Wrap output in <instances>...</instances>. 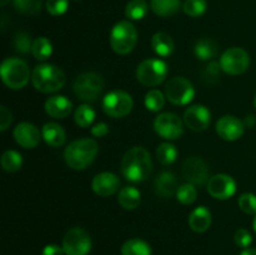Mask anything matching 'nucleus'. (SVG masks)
<instances>
[{"label": "nucleus", "mask_w": 256, "mask_h": 255, "mask_svg": "<svg viewBox=\"0 0 256 255\" xmlns=\"http://www.w3.org/2000/svg\"><path fill=\"white\" fill-rule=\"evenodd\" d=\"M74 119L75 122H76L80 128H89L95 120L94 109L90 108V105H80V106L75 110Z\"/></svg>", "instance_id": "obj_31"}, {"label": "nucleus", "mask_w": 256, "mask_h": 255, "mask_svg": "<svg viewBox=\"0 0 256 255\" xmlns=\"http://www.w3.org/2000/svg\"><path fill=\"white\" fill-rule=\"evenodd\" d=\"M9 2L10 0H0V5H2V6H5V5H6Z\"/></svg>", "instance_id": "obj_46"}, {"label": "nucleus", "mask_w": 256, "mask_h": 255, "mask_svg": "<svg viewBox=\"0 0 256 255\" xmlns=\"http://www.w3.org/2000/svg\"><path fill=\"white\" fill-rule=\"evenodd\" d=\"M149 5L146 0H130L125 8V15L130 20H140L146 15Z\"/></svg>", "instance_id": "obj_29"}, {"label": "nucleus", "mask_w": 256, "mask_h": 255, "mask_svg": "<svg viewBox=\"0 0 256 255\" xmlns=\"http://www.w3.org/2000/svg\"><path fill=\"white\" fill-rule=\"evenodd\" d=\"M156 158L162 164L169 165L176 160L178 158V150L170 142H162L158 146L156 149Z\"/></svg>", "instance_id": "obj_32"}, {"label": "nucleus", "mask_w": 256, "mask_h": 255, "mask_svg": "<svg viewBox=\"0 0 256 255\" xmlns=\"http://www.w3.org/2000/svg\"><path fill=\"white\" fill-rule=\"evenodd\" d=\"M195 55L200 60H210L218 54V45L214 40L202 38L198 40L194 48Z\"/></svg>", "instance_id": "obj_27"}, {"label": "nucleus", "mask_w": 256, "mask_h": 255, "mask_svg": "<svg viewBox=\"0 0 256 255\" xmlns=\"http://www.w3.org/2000/svg\"><path fill=\"white\" fill-rule=\"evenodd\" d=\"M42 135L46 144L52 148H59L64 145L65 139H66L65 130L62 129V125L56 124V122H46L42 126Z\"/></svg>", "instance_id": "obj_22"}, {"label": "nucleus", "mask_w": 256, "mask_h": 255, "mask_svg": "<svg viewBox=\"0 0 256 255\" xmlns=\"http://www.w3.org/2000/svg\"><path fill=\"white\" fill-rule=\"evenodd\" d=\"M255 105H256V95H255Z\"/></svg>", "instance_id": "obj_48"}, {"label": "nucleus", "mask_w": 256, "mask_h": 255, "mask_svg": "<svg viewBox=\"0 0 256 255\" xmlns=\"http://www.w3.org/2000/svg\"><path fill=\"white\" fill-rule=\"evenodd\" d=\"M234 240H235V244L240 248H244V249H248L250 246V244L252 242V236L246 229L244 228H240L235 232L234 235Z\"/></svg>", "instance_id": "obj_40"}, {"label": "nucleus", "mask_w": 256, "mask_h": 255, "mask_svg": "<svg viewBox=\"0 0 256 255\" xmlns=\"http://www.w3.org/2000/svg\"><path fill=\"white\" fill-rule=\"evenodd\" d=\"M62 254H65L62 246L60 248L59 245H55V244L46 245L42 252V255H62Z\"/></svg>", "instance_id": "obj_44"}, {"label": "nucleus", "mask_w": 256, "mask_h": 255, "mask_svg": "<svg viewBox=\"0 0 256 255\" xmlns=\"http://www.w3.org/2000/svg\"><path fill=\"white\" fill-rule=\"evenodd\" d=\"M32 54L34 55L35 59L42 60V62L49 59L50 55L52 54V45L50 40L45 36L36 38L32 42Z\"/></svg>", "instance_id": "obj_28"}, {"label": "nucleus", "mask_w": 256, "mask_h": 255, "mask_svg": "<svg viewBox=\"0 0 256 255\" xmlns=\"http://www.w3.org/2000/svg\"><path fill=\"white\" fill-rule=\"evenodd\" d=\"M122 255H152V246L142 239H130L122 244Z\"/></svg>", "instance_id": "obj_26"}, {"label": "nucleus", "mask_w": 256, "mask_h": 255, "mask_svg": "<svg viewBox=\"0 0 256 255\" xmlns=\"http://www.w3.org/2000/svg\"><path fill=\"white\" fill-rule=\"evenodd\" d=\"M42 136L39 129L30 122H20L14 129L15 142L25 149H32L36 146Z\"/></svg>", "instance_id": "obj_18"}, {"label": "nucleus", "mask_w": 256, "mask_h": 255, "mask_svg": "<svg viewBox=\"0 0 256 255\" xmlns=\"http://www.w3.org/2000/svg\"><path fill=\"white\" fill-rule=\"evenodd\" d=\"M152 48L159 56H170L174 52V42L172 36L164 32H159L152 36Z\"/></svg>", "instance_id": "obj_23"}, {"label": "nucleus", "mask_w": 256, "mask_h": 255, "mask_svg": "<svg viewBox=\"0 0 256 255\" xmlns=\"http://www.w3.org/2000/svg\"><path fill=\"white\" fill-rule=\"evenodd\" d=\"M220 69H222L220 64H218V62H212L206 68H205L204 72H202V79H204L206 82H210V84L216 82L218 78H219Z\"/></svg>", "instance_id": "obj_41"}, {"label": "nucleus", "mask_w": 256, "mask_h": 255, "mask_svg": "<svg viewBox=\"0 0 256 255\" xmlns=\"http://www.w3.org/2000/svg\"><path fill=\"white\" fill-rule=\"evenodd\" d=\"M165 98L166 96H164V94H162L160 90H150V92L145 95V106H146V109L150 110V112H160L165 105Z\"/></svg>", "instance_id": "obj_33"}, {"label": "nucleus", "mask_w": 256, "mask_h": 255, "mask_svg": "<svg viewBox=\"0 0 256 255\" xmlns=\"http://www.w3.org/2000/svg\"><path fill=\"white\" fill-rule=\"evenodd\" d=\"M195 89L192 82L182 76H175L165 86V96L175 105H186L194 99Z\"/></svg>", "instance_id": "obj_10"}, {"label": "nucleus", "mask_w": 256, "mask_h": 255, "mask_svg": "<svg viewBox=\"0 0 256 255\" xmlns=\"http://www.w3.org/2000/svg\"><path fill=\"white\" fill-rule=\"evenodd\" d=\"M132 105H134V102H132V95L122 90H114V92H108L102 99V110L105 114L112 118L126 116L132 110Z\"/></svg>", "instance_id": "obj_8"}, {"label": "nucleus", "mask_w": 256, "mask_h": 255, "mask_svg": "<svg viewBox=\"0 0 256 255\" xmlns=\"http://www.w3.org/2000/svg\"><path fill=\"white\" fill-rule=\"evenodd\" d=\"M68 8H69V0H46L48 12L54 16L62 15Z\"/></svg>", "instance_id": "obj_39"}, {"label": "nucleus", "mask_w": 256, "mask_h": 255, "mask_svg": "<svg viewBox=\"0 0 256 255\" xmlns=\"http://www.w3.org/2000/svg\"><path fill=\"white\" fill-rule=\"evenodd\" d=\"M212 225V212L206 206L195 208L189 215V226L195 232H204Z\"/></svg>", "instance_id": "obj_21"}, {"label": "nucleus", "mask_w": 256, "mask_h": 255, "mask_svg": "<svg viewBox=\"0 0 256 255\" xmlns=\"http://www.w3.org/2000/svg\"><path fill=\"white\" fill-rule=\"evenodd\" d=\"M22 158L15 150H6L2 155V168L8 172H15L22 168Z\"/></svg>", "instance_id": "obj_30"}, {"label": "nucleus", "mask_w": 256, "mask_h": 255, "mask_svg": "<svg viewBox=\"0 0 256 255\" xmlns=\"http://www.w3.org/2000/svg\"><path fill=\"white\" fill-rule=\"evenodd\" d=\"M240 255H256V249H244L242 252H240Z\"/></svg>", "instance_id": "obj_45"}, {"label": "nucleus", "mask_w": 256, "mask_h": 255, "mask_svg": "<svg viewBox=\"0 0 256 255\" xmlns=\"http://www.w3.org/2000/svg\"><path fill=\"white\" fill-rule=\"evenodd\" d=\"M66 82L64 72L52 64H40L32 72V82L42 92H55L62 89Z\"/></svg>", "instance_id": "obj_3"}, {"label": "nucleus", "mask_w": 256, "mask_h": 255, "mask_svg": "<svg viewBox=\"0 0 256 255\" xmlns=\"http://www.w3.org/2000/svg\"><path fill=\"white\" fill-rule=\"evenodd\" d=\"M154 129L162 138L175 140L180 138L184 132L182 122L174 112H162L154 120Z\"/></svg>", "instance_id": "obj_12"}, {"label": "nucleus", "mask_w": 256, "mask_h": 255, "mask_svg": "<svg viewBox=\"0 0 256 255\" xmlns=\"http://www.w3.org/2000/svg\"><path fill=\"white\" fill-rule=\"evenodd\" d=\"M76 2H78V0H76Z\"/></svg>", "instance_id": "obj_49"}, {"label": "nucleus", "mask_w": 256, "mask_h": 255, "mask_svg": "<svg viewBox=\"0 0 256 255\" xmlns=\"http://www.w3.org/2000/svg\"><path fill=\"white\" fill-rule=\"evenodd\" d=\"M236 192V182L232 176L226 174H216L208 182V192L212 198L219 200H226Z\"/></svg>", "instance_id": "obj_14"}, {"label": "nucleus", "mask_w": 256, "mask_h": 255, "mask_svg": "<svg viewBox=\"0 0 256 255\" xmlns=\"http://www.w3.org/2000/svg\"><path fill=\"white\" fill-rule=\"evenodd\" d=\"M155 190L162 198H170L178 192V180L172 172H162L155 180Z\"/></svg>", "instance_id": "obj_20"}, {"label": "nucleus", "mask_w": 256, "mask_h": 255, "mask_svg": "<svg viewBox=\"0 0 256 255\" xmlns=\"http://www.w3.org/2000/svg\"><path fill=\"white\" fill-rule=\"evenodd\" d=\"M184 179L192 185H204L209 182V168L199 156L188 158L182 166Z\"/></svg>", "instance_id": "obj_13"}, {"label": "nucleus", "mask_w": 256, "mask_h": 255, "mask_svg": "<svg viewBox=\"0 0 256 255\" xmlns=\"http://www.w3.org/2000/svg\"><path fill=\"white\" fill-rule=\"evenodd\" d=\"M150 6L158 16H172L180 9V0H152Z\"/></svg>", "instance_id": "obj_25"}, {"label": "nucleus", "mask_w": 256, "mask_h": 255, "mask_svg": "<svg viewBox=\"0 0 256 255\" xmlns=\"http://www.w3.org/2000/svg\"><path fill=\"white\" fill-rule=\"evenodd\" d=\"M252 226H254V230H255V232H256V215H255V218H254V222H252Z\"/></svg>", "instance_id": "obj_47"}, {"label": "nucleus", "mask_w": 256, "mask_h": 255, "mask_svg": "<svg viewBox=\"0 0 256 255\" xmlns=\"http://www.w3.org/2000/svg\"><path fill=\"white\" fill-rule=\"evenodd\" d=\"M152 162L149 152L142 146H134L125 152L122 160V172L129 182H144L152 172Z\"/></svg>", "instance_id": "obj_1"}, {"label": "nucleus", "mask_w": 256, "mask_h": 255, "mask_svg": "<svg viewBox=\"0 0 256 255\" xmlns=\"http://www.w3.org/2000/svg\"><path fill=\"white\" fill-rule=\"evenodd\" d=\"M120 186V180L118 175L112 174V172H99L94 176L92 182V188L94 192L99 196L106 198L110 195L115 194Z\"/></svg>", "instance_id": "obj_17"}, {"label": "nucleus", "mask_w": 256, "mask_h": 255, "mask_svg": "<svg viewBox=\"0 0 256 255\" xmlns=\"http://www.w3.org/2000/svg\"><path fill=\"white\" fill-rule=\"evenodd\" d=\"M212 120L209 109L204 105H192L184 112L185 125L192 132H204L208 129Z\"/></svg>", "instance_id": "obj_15"}, {"label": "nucleus", "mask_w": 256, "mask_h": 255, "mask_svg": "<svg viewBox=\"0 0 256 255\" xmlns=\"http://www.w3.org/2000/svg\"><path fill=\"white\" fill-rule=\"evenodd\" d=\"M2 80L8 88L12 90L22 89L28 84L30 72L28 64L19 58H8L0 68Z\"/></svg>", "instance_id": "obj_4"}, {"label": "nucleus", "mask_w": 256, "mask_h": 255, "mask_svg": "<svg viewBox=\"0 0 256 255\" xmlns=\"http://www.w3.org/2000/svg\"><path fill=\"white\" fill-rule=\"evenodd\" d=\"M168 75L166 62L160 59H148L140 62L136 70V78L145 86H156L165 80Z\"/></svg>", "instance_id": "obj_7"}, {"label": "nucleus", "mask_w": 256, "mask_h": 255, "mask_svg": "<svg viewBox=\"0 0 256 255\" xmlns=\"http://www.w3.org/2000/svg\"><path fill=\"white\" fill-rule=\"evenodd\" d=\"M99 146L94 139L82 138L74 140L68 145L64 152L66 164L74 170H84L92 164L96 158Z\"/></svg>", "instance_id": "obj_2"}, {"label": "nucleus", "mask_w": 256, "mask_h": 255, "mask_svg": "<svg viewBox=\"0 0 256 255\" xmlns=\"http://www.w3.org/2000/svg\"><path fill=\"white\" fill-rule=\"evenodd\" d=\"M12 112L8 110L6 106L2 105V106L0 108V130H2V132H5V130L8 129V126L12 124Z\"/></svg>", "instance_id": "obj_42"}, {"label": "nucleus", "mask_w": 256, "mask_h": 255, "mask_svg": "<svg viewBox=\"0 0 256 255\" xmlns=\"http://www.w3.org/2000/svg\"><path fill=\"white\" fill-rule=\"evenodd\" d=\"M245 124L232 115H225L216 122V132L220 138L228 142H234L244 134Z\"/></svg>", "instance_id": "obj_16"}, {"label": "nucleus", "mask_w": 256, "mask_h": 255, "mask_svg": "<svg viewBox=\"0 0 256 255\" xmlns=\"http://www.w3.org/2000/svg\"><path fill=\"white\" fill-rule=\"evenodd\" d=\"M16 12L24 15H35L42 10V0H14Z\"/></svg>", "instance_id": "obj_34"}, {"label": "nucleus", "mask_w": 256, "mask_h": 255, "mask_svg": "<svg viewBox=\"0 0 256 255\" xmlns=\"http://www.w3.org/2000/svg\"><path fill=\"white\" fill-rule=\"evenodd\" d=\"M250 65L249 54L242 48H230L222 52L220 58V66L229 75H240L248 70Z\"/></svg>", "instance_id": "obj_9"}, {"label": "nucleus", "mask_w": 256, "mask_h": 255, "mask_svg": "<svg viewBox=\"0 0 256 255\" xmlns=\"http://www.w3.org/2000/svg\"><path fill=\"white\" fill-rule=\"evenodd\" d=\"M198 198V190L195 188V185L186 182V184H182V186L178 188L176 192V199L178 202H182L184 205H190L196 200Z\"/></svg>", "instance_id": "obj_35"}, {"label": "nucleus", "mask_w": 256, "mask_h": 255, "mask_svg": "<svg viewBox=\"0 0 256 255\" xmlns=\"http://www.w3.org/2000/svg\"><path fill=\"white\" fill-rule=\"evenodd\" d=\"M238 204H239L240 210L244 212L245 214H256V195L252 192H244L242 195H240Z\"/></svg>", "instance_id": "obj_38"}, {"label": "nucleus", "mask_w": 256, "mask_h": 255, "mask_svg": "<svg viewBox=\"0 0 256 255\" xmlns=\"http://www.w3.org/2000/svg\"><path fill=\"white\" fill-rule=\"evenodd\" d=\"M118 202L125 210H134L142 202V194L134 186H125L120 190Z\"/></svg>", "instance_id": "obj_24"}, {"label": "nucleus", "mask_w": 256, "mask_h": 255, "mask_svg": "<svg viewBox=\"0 0 256 255\" xmlns=\"http://www.w3.org/2000/svg\"><path fill=\"white\" fill-rule=\"evenodd\" d=\"M72 102L62 95H55L45 102V112L55 119H64L72 112Z\"/></svg>", "instance_id": "obj_19"}, {"label": "nucleus", "mask_w": 256, "mask_h": 255, "mask_svg": "<svg viewBox=\"0 0 256 255\" xmlns=\"http://www.w3.org/2000/svg\"><path fill=\"white\" fill-rule=\"evenodd\" d=\"M105 82L96 72H82L75 79L72 89L75 95L84 102H95L102 92Z\"/></svg>", "instance_id": "obj_6"}, {"label": "nucleus", "mask_w": 256, "mask_h": 255, "mask_svg": "<svg viewBox=\"0 0 256 255\" xmlns=\"http://www.w3.org/2000/svg\"><path fill=\"white\" fill-rule=\"evenodd\" d=\"M62 249L66 255H88L92 250V238L82 228H72L62 239Z\"/></svg>", "instance_id": "obj_11"}, {"label": "nucleus", "mask_w": 256, "mask_h": 255, "mask_svg": "<svg viewBox=\"0 0 256 255\" xmlns=\"http://www.w3.org/2000/svg\"><path fill=\"white\" fill-rule=\"evenodd\" d=\"M206 0H186L182 5V10L192 18H199L206 12Z\"/></svg>", "instance_id": "obj_36"}, {"label": "nucleus", "mask_w": 256, "mask_h": 255, "mask_svg": "<svg viewBox=\"0 0 256 255\" xmlns=\"http://www.w3.org/2000/svg\"><path fill=\"white\" fill-rule=\"evenodd\" d=\"M32 38L26 32H18L14 36V48L20 54H28L32 49Z\"/></svg>", "instance_id": "obj_37"}, {"label": "nucleus", "mask_w": 256, "mask_h": 255, "mask_svg": "<svg viewBox=\"0 0 256 255\" xmlns=\"http://www.w3.org/2000/svg\"><path fill=\"white\" fill-rule=\"evenodd\" d=\"M109 132V126L106 122H99L92 128V135L96 138H102Z\"/></svg>", "instance_id": "obj_43"}, {"label": "nucleus", "mask_w": 256, "mask_h": 255, "mask_svg": "<svg viewBox=\"0 0 256 255\" xmlns=\"http://www.w3.org/2000/svg\"><path fill=\"white\" fill-rule=\"evenodd\" d=\"M138 42V32L130 22H119L110 32V45L116 54L125 55L132 52Z\"/></svg>", "instance_id": "obj_5"}]
</instances>
